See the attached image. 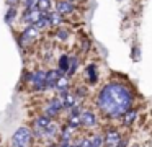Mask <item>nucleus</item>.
Returning <instances> with one entry per match:
<instances>
[{
  "instance_id": "obj_1",
  "label": "nucleus",
  "mask_w": 152,
  "mask_h": 147,
  "mask_svg": "<svg viewBox=\"0 0 152 147\" xmlns=\"http://www.w3.org/2000/svg\"><path fill=\"white\" fill-rule=\"evenodd\" d=\"M132 91L121 82H108L96 95V106L106 118H121L132 106Z\"/></svg>"
},
{
  "instance_id": "obj_2",
  "label": "nucleus",
  "mask_w": 152,
  "mask_h": 147,
  "mask_svg": "<svg viewBox=\"0 0 152 147\" xmlns=\"http://www.w3.org/2000/svg\"><path fill=\"white\" fill-rule=\"evenodd\" d=\"M33 131L28 126H20L18 129H15V132L12 134L10 139V147H31L33 144Z\"/></svg>"
},
{
  "instance_id": "obj_3",
  "label": "nucleus",
  "mask_w": 152,
  "mask_h": 147,
  "mask_svg": "<svg viewBox=\"0 0 152 147\" xmlns=\"http://www.w3.org/2000/svg\"><path fill=\"white\" fill-rule=\"evenodd\" d=\"M44 78H46V70L44 69H36L33 72H26L25 83L31 85L33 90L36 91H44Z\"/></svg>"
},
{
  "instance_id": "obj_4",
  "label": "nucleus",
  "mask_w": 152,
  "mask_h": 147,
  "mask_svg": "<svg viewBox=\"0 0 152 147\" xmlns=\"http://www.w3.org/2000/svg\"><path fill=\"white\" fill-rule=\"evenodd\" d=\"M62 111H64L62 101H61V98L56 95V97H51L49 100L46 101V105L43 106V113H41V114H44V116L54 119V118H57Z\"/></svg>"
},
{
  "instance_id": "obj_5",
  "label": "nucleus",
  "mask_w": 152,
  "mask_h": 147,
  "mask_svg": "<svg viewBox=\"0 0 152 147\" xmlns=\"http://www.w3.org/2000/svg\"><path fill=\"white\" fill-rule=\"evenodd\" d=\"M41 31H38L36 28H34L33 25H28L25 26V29L20 33V36H18V44H20V48H28V46H31L34 41L38 39V36H39Z\"/></svg>"
},
{
  "instance_id": "obj_6",
  "label": "nucleus",
  "mask_w": 152,
  "mask_h": 147,
  "mask_svg": "<svg viewBox=\"0 0 152 147\" xmlns=\"http://www.w3.org/2000/svg\"><path fill=\"white\" fill-rule=\"evenodd\" d=\"M123 136L119 131L116 129H108L105 132V136H103V146L105 147H118L119 142H121Z\"/></svg>"
},
{
  "instance_id": "obj_7",
  "label": "nucleus",
  "mask_w": 152,
  "mask_h": 147,
  "mask_svg": "<svg viewBox=\"0 0 152 147\" xmlns=\"http://www.w3.org/2000/svg\"><path fill=\"white\" fill-rule=\"evenodd\" d=\"M96 126V114L92 110H82L80 111V127L92 129Z\"/></svg>"
},
{
  "instance_id": "obj_8",
  "label": "nucleus",
  "mask_w": 152,
  "mask_h": 147,
  "mask_svg": "<svg viewBox=\"0 0 152 147\" xmlns=\"http://www.w3.org/2000/svg\"><path fill=\"white\" fill-rule=\"evenodd\" d=\"M41 15H43V13L38 8H25L23 13H21V23H25V26L34 25V23L41 18Z\"/></svg>"
},
{
  "instance_id": "obj_9",
  "label": "nucleus",
  "mask_w": 152,
  "mask_h": 147,
  "mask_svg": "<svg viewBox=\"0 0 152 147\" xmlns=\"http://www.w3.org/2000/svg\"><path fill=\"white\" fill-rule=\"evenodd\" d=\"M54 5H56V12L59 13V15H62V16L72 15V13L75 12V3L67 2V0H57Z\"/></svg>"
},
{
  "instance_id": "obj_10",
  "label": "nucleus",
  "mask_w": 152,
  "mask_h": 147,
  "mask_svg": "<svg viewBox=\"0 0 152 147\" xmlns=\"http://www.w3.org/2000/svg\"><path fill=\"white\" fill-rule=\"evenodd\" d=\"M59 77H61V74L57 72V69H49V70H46V78H44V91L54 90L56 82H57V78H59Z\"/></svg>"
},
{
  "instance_id": "obj_11",
  "label": "nucleus",
  "mask_w": 152,
  "mask_h": 147,
  "mask_svg": "<svg viewBox=\"0 0 152 147\" xmlns=\"http://www.w3.org/2000/svg\"><path fill=\"white\" fill-rule=\"evenodd\" d=\"M70 77H67V75H61L59 78H57L56 82V87H54V91H56V95H62L66 93V91L70 90Z\"/></svg>"
},
{
  "instance_id": "obj_12",
  "label": "nucleus",
  "mask_w": 152,
  "mask_h": 147,
  "mask_svg": "<svg viewBox=\"0 0 152 147\" xmlns=\"http://www.w3.org/2000/svg\"><path fill=\"white\" fill-rule=\"evenodd\" d=\"M85 78L90 85H95L98 82V70H96V65L95 64H90L87 65L85 69Z\"/></svg>"
},
{
  "instance_id": "obj_13",
  "label": "nucleus",
  "mask_w": 152,
  "mask_h": 147,
  "mask_svg": "<svg viewBox=\"0 0 152 147\" xmlns=\"http://www.w3.org/2000/svg\"><path fill=\"white\" fill-rule=\"evenodd\" d=\"M48 21H49V28H59L64 21V16L59 15L56 10H51V12L48 13Z\"/></svg>"
},
{
  "instance_id": "obj_14",
  "label": "nucleus",
  "mask_w": 152,
  "mask_h": 147,
  "mask_svg": "<svg viewBox=\"0 0 152 147\" xmlns=\"http://www.w3.org/2000/svg\"><path fill=\"white\" fill-rule=\"evenodd\" d=\"M69 59H70L69 54H62L57 61V72L61 75H66L67 70H69Z\"/></svg>"
},
{
  "instance_id": "obj_15",
  "label": "nucleus",
  "mask_w": 152,
  "mask_h": 147,
  "mask_svg": "<svg viewBox=\"0 0 152 147\" xmlns=\"http://www.w3.org/2000/svg\"><path fill=\"white\" fill-rule=\"evenodd\" d=\"M136 116H137L136 110H132V108H131V110H128V111H126V113L121 116L123 124H124V126H129V124H132V123H134V119H136Z\"/></svg>"
},
{
  "instance_id": "obj_16",
  "label": "nucleus",
  "mask_w": 152,
  "mask_h": 147,
  "mask_svg": "<svg viewBox=\"0 0 152 147\" xmlns=\"http://www.w3.org/2000/svg\"><path fill=\"white\" fill-rule=\"evenodd\" d=\"M36 8L41 13H49L53 8V0H36Z\"/></svg>"
},
{
  "instance_id": "obj_17",
  "label": "nucleus",
  "mask_w": 152,
  "mask_h": 147,
  "mask_svg": "<svg viewBox=\"0 0 152 147\" xmlns=\"http://www.w3.org/2000/svg\"><path fill=\"white\" fill-rule=\"evenodd\" d=\"M17 18H18L17 7H8L7 13H5V23H7V25H12V23H13Z\"/></svg>"
},
{
  "instance_id": "obj_18",
  "label": "nucleus",
  "mask_w": 152,
  "mask_h": 147,
  "mask_svg": "<svg viewBox=\"0 0 152 147\" xmlns=\"http://www.w3.org/2000/svg\"><path fill=\"white\" fill-rule=\"evenodd\" d=\"M77 67H79V57L77 56H70L69 59V70H67V77H72L74 74L77 72Z\"/></svg>"
},
{
  "instance_id": "obj_19",
  "label": "nucleus",
  "mask_w": 152,
  "mask_h": 147,
  "mask_svg": "<svg viewBox=\"0 0 152 147\" xmlns=\"http://www.w3.org/2000/svg\"><path fill=\"white\" fill-rule=\"evenodd\" d=\"M54 36L57 38V41H67L70 36V31L67 28H56V33H54Z\"/></svg>"
},
{
  "instance_id": "obj_20",
  "label": "nucleus",
  "mask_w": 152,
  "mask_h": 147,
  "mask_svg": "<svg viewBox=\"0 0 152 147\" xmlns=\"http://www.w3.org/2000/svg\"><path fill=\"white\" fill-rule=\"evenodd\" d=\"M90 137V142L92 147H103V134H92Z\"/></svg>"
},
{
  "instance_id": "obj_21",
  "label": "nucleus",
  "mask_w": 152,
  "mask_h": 147,
  "mask_svg": "<svg viewBox=\"0 0 152 147\" xmlns=\"http://www.w3.org/2000/svg\"><path fill=\"white\" fill-rule=\"evenodd\" d=\"M23 8H36V0H21Z\"/></svg>"
},
{
  "instance_id": "obj_22",
  "label": "nucleus",
  "mask_w": 152,
  "mask_h": 147,
  "mask_svg": "<svg viewBox=\"0 0 152 147\" xmlns=\"http://www.w3.org/2000/svg\"><path fill=\"white\" fill-rule=\"evenodd\" d=\"M67 2H72V3H77V2H80V0H67Z\"/></svg>"
}]
</instances>
